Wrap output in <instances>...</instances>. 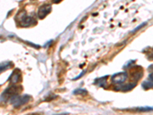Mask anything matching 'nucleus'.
<instances>
[{"label": "nucleus", "instance_id": "obj_1", "mask_svg": "<svg viewBox=\"0 0 153 115\" xmlns=\"http://www.w3.org/2000/svg\"><path fill=\"white\" fill-rule=\"evenodd\" d=\"M22 91V87L20 86H11V87H8L7 89H5V91L2 94L1 97H0V100L1 101H8L10 100L12 97H14L16 95H19V93Z\"/></svg>", "mask_w": 153, "mask_h": 115}, {"label": "nucleus", "instance_id": "obj_2", "mask_svg": "<svg viewBox=\"0 0 153 115\" xmlns=\"http://www.w3.org/2000/svg\"><path fill=\"white\" fill-rule=\"evenodd\" d=\"M31 98L29 95H27V94H25L23 96H19V95H16L14 97H12L10 100H9V102L12 104V105L16 108H19V107L22 106V105L26 104L27 102H28Z\"/></svg>", "mask_w": 153, "mask_h": 115}, {"label": "nucleus", "instance_id": "obj_3", "mask_svg": "<svg viewBox=\"0 0 153 115\" xmlns=\"http://www.w3.org/2000/svg\"><path fill=\"white\" fill-rule=\"evenodd\" d=\"M16 19L19 21H21V25L22 26H29L31 25L35 24V18L31 17V16H26L25 12L19 13L16 17Z\"/></svg>", "mask_w": 153, "mask_h": 115}, {"label": "nucleus", "instance_id": "obj_4", "mask_svg": "<svg viewBox=\"0 0 153 115\" xmlns=\"http://www.w3.org/2000/svg\"><path fill=\"white\" fill-rule=\"evenodd\" d=\"M127 75L126 72H120V73L115 74L112 76V82L114 84H121L126 81L127 79Z\"/></svg>", "mask_w": 153, "mask_h": 115}, {"label": "nucleus", "instance_id": "obj_5", "mask_svg": "<svg viewBox=\"0 0 153 115\" xmlns=\"http://www.w3.org/2000/svg\"><path fill=\"white\" fill-rule=\"evenodd\" d=\"M51 11V5L48 4H45L38 8V16L40 19H43L49 14Z\"/></svg>", "mask_w": 153, "mask_h": 115}, {"label": "nucleus", "instance_id": "obj_6", "mask_svg": "<svg viewBox=\"0 0 153 115\" xmlns=\"http://www.w3.org/2000/svg\"><path fill=\"white\" fill-rule=\"evenodd\" d=\"M21 78V72L19 70H15L14 72L12 73V75L10 76L9 79H10V81L13 84H16L20 80Z\"/></svg>", "mask_w": 153, "mask_h": 115}, {"label": "nucleus", "instance_id": "obj_7", "mask_svg": "<svg viewBox=\"0 0 153 115\" xmlns=\"http://www.w3.org/2000/svg\"><path fill=\"white\" fill-rule=\"evenodd\" d=\"M136 83H129V84H125V85H122V86H119L118 88H116V90H119V91H131L132 89H133L134 87H136Z\"/></svg>", "mask_w": 153, "mask_h": 115}, {"label": "nucleus", "instance_id": "obj_8", "mask_svg": "<svg viewBox=\"0 0 153 115\" xmlns=\"http://www.w3.org/2000/svg\"><path fill=\"white\" fill-rule=\"evenodd\" d=\"M142 87L145 90H148V89L152 88L153 87V81L152 80H146L143 82L142 84Z\"/></svg>", "mask_w": 153, "mask_h": 115}, {"label": "nucleus", "instance_id": "obj_9", "mask_svg": "<svg viewBox=\"0 0 153 115\" xmlns=\"http://www.w3.org/2000/svg\"><path fill=\"white\" fill-rule=\"evenodd\" d=\"M108 78V76H104V77H102L100 78H98L94 82V84H97L98 86L100 87H103L106 84V78Z\"/></svg>", "mask_w": 153, "mask_h": 115}, {"label": "nucleus", "instance_id": "obj_10", "mask_svg": "<svg viewBox=\"0 0 153 115\" xmlns=\"http://www.w3.org/2000/svg\"><path fill=\"white\" fill-rule=\"evenodd\" d=\"M136 111L137 112L152 111H153V107H140V108H136Z\"/></svg>", "mask_w": 153, "mask_h": 115}, {"label": "nucleus", "instance_id": "obj_11", "mask_svg": "<svg viewBox=\"0 0 153 115\" xmlns=\"http://www.w3.org/2000/svg\"><path fill=\"white\" fill-rule=\"evenodd\" d=\"M11 66V62H9V61H7V62H2L0 64V73L2 72H4V71H5V70H7L8 68H10Z\"/></svg>", "mask_w": 153, "mask_h": 115}, {"label": "nucleus", "instance_id": "obj_12", "mask_svg": "<svg viewBox=\"0 0 153 115\" xmlns=\"http://www.w3.org/2000/svg\"><path fill=\"white\" fill-rule=\"evenodd\" d=\"M74 94H81V95H85V94H87V91L84 89L82 88H78L74 91Z\"/></svg>", "mask_w": 153, "mask_h": 115}, {"label": "nucleus", "instance_id": "obj_13", "mask_svg": "<svg viewBox=\"0 0 153 115\" xmlns=\"http://www.w3.org/2000/svg\"><path fill=\"white\" fill-rule=\"evenodd\" d=\"M146 24H147V22H143V23H142L141 25H139V26H137L136 28H134V29L132 30V33L134 34V33H136V32H137V31H139V30L141 29L142 28H143V27L146 26Z\"/></svg>", "mask_w": 153, "mask_h": 115}, {"label": "nucleus", "instance_id": "obj_14", "mask_svg": "<svg viewBox=\"0 0 153 115\" xmlns=\"http://www.w3.org/2000/svg\"><path fill=\"white\" fill-rule=\"evenodd\" d=\"M86 73V70H84V72H82L80 74V75H78V76H76V77H75L74 78H73V81H74V80H76V79H79V78H81L82 76H83V75H84V74Z\"/></svg>", "mask_w": 153, "mask_h": 115}, {"label": "nucleus", "instance_id": "obj_15", "mask_svg": "<svg viewBox=\"0 0 153 115\" xmlns=\"http://www.w3.org/2000/svg\"><path fill=\"white\" fill-rule=\"evenodd\" d=\"M149 78L150 80L153 81V72H152V73L149 74Z\"/></svg>", "mask_w": 153, "mask_h": 115}]
</instances>
